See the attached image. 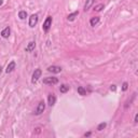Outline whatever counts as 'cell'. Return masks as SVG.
I'll list each match as a JSON object with an SVG mask.
<instances>
[{
    "label": "cell",
    "instance_id": "7402d4cb",
    "mask_svg": "<svg viewBox=\"0 0 138 138\" xmlns=\"http://www.w3.org/2000/svg\"><path fill=\"white\" fill-rule=\"evenodd\" d=\"M84 136H85V137H89V136H91V132H87V133H85V134H84Z\"/></svg>",
    "mask_w": 138,
    "mask_h": 138
},
{
    "label": "cell",
    "instance_id": "e0dca14e",
    "mask_svg": "<svg viewBox=\"0 0 138 138\" xmlns=\"http://www.w3.org/2000/svg\"><path fill=\"white\" fill-rule=\"evenodd\" d=\"M104 8H105V6H104L102 3H99V5H97L96 7L94 8V10L96 11V12H100V11H101V10L104 9Z\"/></svg>",
    "mask_w": 138,
    "mask_h": 138
},
{
    "label": "cell",
    "instance_id": "8992f818",
    "mask_svg": "<svg viewBox=\"0 0 138 138\" xmlns=\"http://www.w3.org/2000/svg\"><path fill=\"white\" fill-rule=\"evenodd\" d=\"M48 71L53 72V74H59V72H62V68H60L59 66H49Z\"/></svg>",
    "mask_w": 138,
    "mask_h": 138
},
{
    "label": "cell",
    "instance_id": "5bb4252c",
    "mask_svg": "<svg viewBox=\"0 0 138 138\" xmlns=\"http://www.w3.org/2000/svg\"><path fill=\"white\" fill-rule=\"evenodd\" d=\"M69 91V86L66 85V84H62L59 87V92L60 93H67V92Z\"/></svg>",
    "mask_w": 138,
    "mask_h": 138
},
{
    "label": "cell",
    "instance_id": "ffe728a7",
    "mask_svg": "<svg viewBox=\"0 0 138 138\" xmlns=\"http://www.w3.org/2000/svg\"><path fill=\"white\" fill-rule=\"evenodd\" d=\"M110 91H112V92H116V91H117V85H114V84H112V85L110 86Z\"/></svg>",
    "mask_w": 138,
    "mask_h": 138
},
{
    "label": "cell",
    "instance_id": "9a60e30c",
    "mask_svg": "<svg viewBox=\"0 0 138 138\" xmlns=\"http://www.w3.org/2000/svg\"><path fill=\"white\" fill-rule=\"evenodd\" d=\"M78 93L81 95V96H85V95H86V90L84 89L83 86H79L78 87Z\"/></svg>",
    "mask_w": 138,
    "mask_h": 138
},
{
    "label": "cell",
    "instance_id": "7a4b0ae2",
    "mask_svg": "<svg viewBox=\"0 0 138 138\" xmlns=\"http://www.w3.org/2000/svg\"><path fill=\"white\" fill-rule=\"evenodd\" d=\"M51 26H52V17L51 16H48L47 17V20L44 21L43 23V26H42V28H43V30L45 32L49 31V29L51 28Z\"/></svg>",
    "mask_w": 138,
    "mask_h": 138
},
{
    "label": "cell",
    "instance_id": "ac0fdd59",
    "mask_svg": "<svg viewBox=\"0 0 138 138\" xmlns=\"http://www.w3.org/2000/svg\"><path fill=\"white\" fill-rule=\"evenodd\" d=\"M107 126V123H105V122H102V123H100L98 126H97V131H102L104 128H106Z\"/></svg>",
    "mask_w": 138,
    "mask_h": 138
},
{
    "label": "cell",
    "instance_id": "6da1fadb",
    "mask_svg": "<svg viewBox=\"0 0 138 138\" xmlns=\"http://www.w3.org/2000/svg\"><path fill=\"white\" fill-rule=\"evenodd\" d=\"M42 75V71H41V69H34V71H33V74H32V78H31V82L32 83H36L38 80H39V78L41 77Z\"/></svg>",
    "mask_w": 138,
    "mask_h": 138
},
{
    "label": "cell",
    "instance_id": "cb8c5ba5",
    "mask_svg": "<svg viewBox=\"0 0 138 138\" xmlns=\"http://www.w3.org/2000/svg\"><path fill=\"white\" fill-rule=\"evenodd\" d=\"M2 3H3V1H2V0H0V6H1Z\"/></svg>",
    "mask_w": 138,
    "mask_h": 138
},
{
    "label": "cell",
    "instance_id": "30bf717a",
    "mask_svg": "<svg viewBox=\"0 0 138 138\" xmlns=\"http://www.w3.org/2000/svg\"><path fill=\"white\" fill-rule=\"evenodd\" d=\"M10 33H11V29H10V27H6V28L1 31V36L7 39V38L10 37Z\"/></svg>",
    "mask_w": 138,
    "mask_h": 138
},
{
    "label": "cell",
    "instance_id": "4fadbf2b",
    "mask_svg": "<svg viewBox=\"0 0 138 138\" xmlns=\"http://www.w3.org/2000/svg\"><path fill=\"white\" fill-rule=\"evenodd\" d=\"M79 15V11H76V12H74V13H70L68 15V17H67V20L68 21H70V22H72V21H75V18L77 17Z\"/></svg>",
    "mask_w": 138,
    "mask_h": 138
},
{
    "label": "cell",
    "instance_id": "277c9868",
    "mask_svg": "<svg viewBox=\"0 0 138 138\" xmlns=\"http://www.w3.org/2000/svg\"><path fill=\"white\" fill-rule=\"evenodd\" d=\"M44 109H45V102L43 101V100H41L39 104H38V107H37V109H36V114H38V116H39V114H41L42 112H43L44 111Z\"/></svg>",
    "mask_w": 138,
    "mask_h": 138
},
{
    "label": "cell",
    "instance_id": "2e32d148",
    "mask_svg": "<svg viewBox=\"0 0 138 138\" xmlns=\"http://www.w3.org/2000/svg\"><path fill=\"white\" fill-rule=\"evenodd\" d=\"M18 17H20L21 20H25V18L27 17V12H26V11H20V13H18Z\"/></svg>",
    "mask_w": 138,
    "mask_h": 138
},
{
    "label": "cell",
    "instance_id": "8fae6325",
    "mask_svg": "<svg viewBox=\"0 0 138 138\" xmlns=\"http://www.w3.org/2000/svg\"><path fill=\"white\" fill-rule=\"evenodd\" d=\"M99 21H100V18H99L98 16H95V17H92L91 18V21H90V24H91V26H93V27H95L98 23H99Z\"/></svg>",
    "mask_w": 138,
    "mask_h": 138
},
{
    "label": "cell",
    "instance_id": "52a82bcc",
    "mask_svg": "<svg viewBox=\"0 0 138 138\" xmlns=\"http://www.w3.org/2000/svg\"><path fill=\"white\" fill-rule=\"evenodd\" d=\"M15 66H16V64H15L14 60H12V62H10L9 65L7 66V69H6V72L7 74H10V72H12L14 69H15Z\"/></svg>",
    "mask_w": 138,
    "mask_h": 138
},
{
    "label": "cell",
    "instance_id": "3957f363",
    "mask_svg": "<svg viewBox=\"0 0 138 138\" xmlns=\"http://www.w3.org/2000/svg\"><path fill=\"white\" fill-rule=\"evenodd\" d=\"M44 84H57L58 83V79L56 77H49V78L43 79Z\"/></svg>",
    "mask_w": 138,
    "mask_h": 138
},
{
    "label": "cell",
    "instance_id": "44dd1931",
    "mask_svg": "<svg viewBox=\"0 0 138 138\" xmlns=\"http://www.w3.org/2000/svg\"><path fill=\"white\" fill-rule=\"evenodd\" d=\"M134 122H135V123H137V122H138V114H136V116H135V119H134Z\"/></svg>",
    "mask_w": 138,
    "mask_h": 138
},
{
    "label": "cell",
    "instance_id": "603a6c76",
    "mask_svg": "<svg viewBox=\"0 0 138 138\" xmlns=\"http://www.w3.org/2000/svg\"><path fill=\"white\" fill-rule=\"evenodd\" d=\"M1 72H2V68L0 67V75H1Z\"/></svg>",
    "mask_w": 138,
    "mask_h": 138
},
{
    "label": "cell",
    "instance_id": "9c48e42d",
    "mask_svg": "<svg viewBox=\"0 0 138 138\" xmlns=\"http://www.w3.org/2000/svg\"><path fill=\"white\" fill-rule=\"evenodd\" d=\"M34 48H36V42L34 41H30L29 43L27 44V47H26V52H32Z\"/></svg>",
    "mask_w": 138,
    "mask_h": 138
},
{
    "label": "cell",
    "instance_id": "d6986e66",
    "mask_svg": "<svg viewBox=\"0 0 138 138\" xmlns=\"http://www.w3.org/2000/svg\"><path fill=\"white\" fill-rule=\"evenodd\" d=\"M127 89H128V83H127V82H124L123 85H122V90H123V91H126Z\"/></svg>",
    "mask_w": 138,
    "mask_h": 138
},
{
    "label": "cell",
    "instance_id": "ba28073f",
    "mask_svg": "<svg viewBox=\"0 0 138 138\" xmlns=\"http://www.w3.org/2000/svg\"><path fill=\"white\" fill-rule=\"evenodd\" d=\"M48 102H49V105L51 106V107L55 105V102H56V97H55L54 94H50V95H49V97H48Z\"/></svg>",
    "mask_w": 138,
    "mask_h": 138
},
{
    "label": "cell",
    "instance_id": "7c38bea8",
    "mask_svg": "<svg viewBox=\"0 0 138 138\" xmlns=\"http://www.w3.org/2000/svg\"><path fill=\"white\" fill-rule=\"evenodd\" d=\"M93 3H94V0H86V3L84 5V11H89L91 9V7L93 6Z\"/></svg>",
    "mask_w": 138,
    "mask_h": 138
},
{
    "label": "cell",
    "instance_id": "5b68a950",
    "mask_svg": "<svg viewBox=\"0 0 138 138\" xmlns=\"http://www.w3.org/2000/svg\"><path fill=\"white\" fill-rule=\"evenodd\" d=\"M37 24H38V15L37 14H32L31 16L29 17V26L32 28Z\"/></svg>",
    "mask_w": 138,
    "mask_h": 138
}]
</instances>
